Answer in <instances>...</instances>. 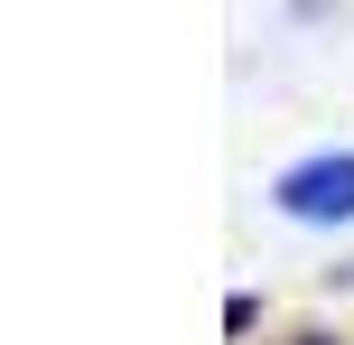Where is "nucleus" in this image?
Returning <instances> with one entry per match:
<instances>
[{"instance_id":"1","label":"nucleus","mask_w":354,"mask_h":345,"mask_svg":"<svg viewBox=\"0 0 354 345\" xmlns=\"http://www.w3.org/2000/svg\"><path fill=\"white\" fill-rule=\"evenodd\" d=\"M280 215L299 224H345L354 215V159H308L280 178Z\"/></svg>"},{"instance_id":"2","label":"nucleus","mask_w":354,"mask_h":345,"mask_svg":"<svg viewBox=\"0 0 354 345\" xmlns=\"http://www.w3.org/2000/svg\"><path fill=\"white\" fill-rule=\"evenodd\" d=\"M308 345H317V336H308Z\"/></svg>"}]
</instances>
